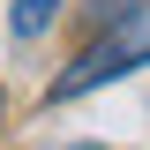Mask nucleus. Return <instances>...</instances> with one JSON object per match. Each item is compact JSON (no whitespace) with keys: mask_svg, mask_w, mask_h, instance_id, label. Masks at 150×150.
I'll return each instance as SVG.
<instances>
[{"mask_svg":"<svg viewBox=\"0 0 150 150\" xmlns=\"http://www.w3.org/2000/svg\"><path fill=\"white\" fill-rule=\"evenodd\" d=\"M112 8H128V0H112ZM112 8H105V15H112Z\"/></svg>","mask_w":150,"mask_h":150,"instance_id":"nucleus-3","label":"nucleus"},{"mask_svg":"<svg viewBox=\"0 0 150 150\" xmlns=\"http://www.w3.org/2000/svg\"><path fill=\"white\" fill-rule=\"evenodd\" d=\"M75 150H98V143H75Z\"/></svg>","mask_w":150,"mask_h":150,"instance_id":"nucleus-4","label":"nucleus"},{"mask_svg":"<svg viewBox=\"0 0 150 150\" xmlns=\"http://www.w3.org/2000/svg\"><path fill=\"white\" fill-rule=\"evenodd\" d=\"M53 15H60V0H8V30L15 38H45Z\"/></svg>","mask_w":150,"mask_h":150,"instance_id":"nucleus-2","label":"nucleus"},{"mask_svg":"<svg viewBox=\"0 0 150 150\" xmlns=\"http://www.w3.org/2000/svg\"><path fill=\"white\" fill-rule=\"evenodd\" d=\"M143 60H150V0H128V8H112L105 30L53 75V105H68V98H83V90H105V83L135 75Z\"/></svg>","mask_w":150,"mask_h":150,"instance_id":"nucleus-1","label":"nucleus"}]
</instances>
